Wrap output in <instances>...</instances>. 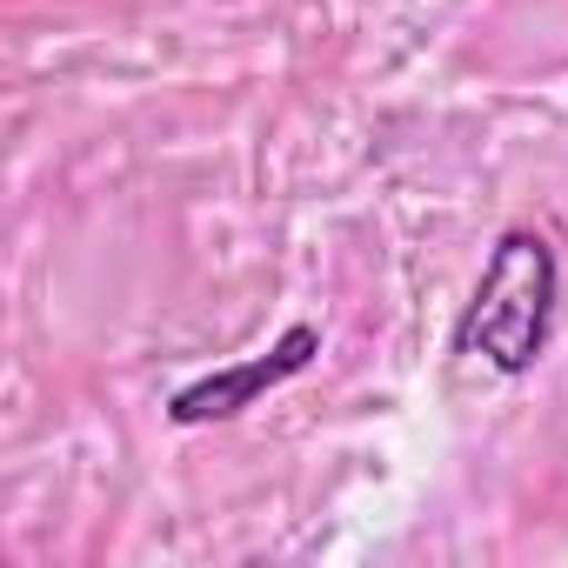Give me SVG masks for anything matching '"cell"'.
Instances as JSON below:
<instances>
[{
    "instance_id": "2",
    "label": "cell",
    "mask_w": 568,
    "mask_h": 568,
    "mask_svg": "<svg viewBox=\"0 0 568 568\" xmlns=\"http://www.w3.org/2000/svg\"><path fill=\"white\" fill-rule=\"evenodd\" d=\"M315 348H322L315 328H288L267 355H254V362H241V368H221V375H207V382H194V388H181V395L168 402V415H174L181 428H194V422H227V415H241L261 388L302 375V368L315 362Z\"/></svg>"
},
{
    "instance_id": "1",
    "label": "cell",
    "mask_w": 568,
    "mask_h": 568,
    "mask_svg": "<svg viewBox=\"0 0 568 568\" xmlns=\"http://www.w3.org/2000/svg\"><path fill=\"white\" fill-rule=\"evenodd\" d=\"M548 315H555V254L541 234L508 227L488 254V274L455 328V348L468 362H488L495 375H521L535 368L541 342H548Z\"/></svg>"
}]
</instances>
